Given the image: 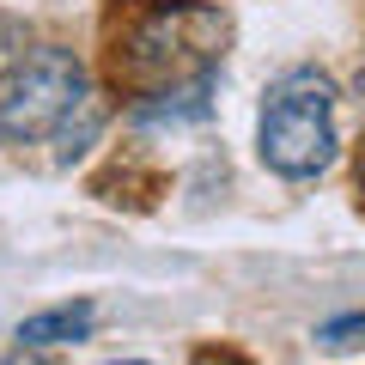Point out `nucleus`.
Masks as SVG:
<instances>
[{
    "label": "nucleus",
    "mask_w": 365,
    "mask_h": 365,
    "mask_svg": "<svg viewBox=\"0 0 365 365\" xmlns=\"http://www.w3.org/2000/svg\"><path fill=\"white\" fill-rule=\"evenodd\" d=\"M225 43H232V25H225L220 6H201V0H153V6L122 19L116 43H110V79L128 98H140V104L177 98V91L213 79Z\"/></svg>",
    "instance_id": "1"
},
{
    "label": "nucleus",
    "mask_w": 365,
    "mask_h": 365,
    "mask_svg": "<svg viewBox=\"0 0 365 365\" xmlns=\"http://www.w3.org/2000/svg\"><path fill=\"white\" fill-rule=\"evenodd\" d=\"M104 128V104L91 91L86 67L55 43H31L19 67L0 79V140L6 146H55L61 158L86 153Z\"/></svg>",
    "instance_id": "2"
},
{
    "label": "nucleus",
    "mask_w": 365,
    "mask_h": 365,
    "mask_svg": "<svg viewBox=\"0 0 365 365\" xmlns=\"http://www.w3.org/2000/svg\"><path fill=\"white\" fill-rule=\"evenodd\" d=\"M335 158V86L317 67H292L262 104V165L280 177H317Z\"/></svg>",
    "instance_id": "3"
},
{
    "label": "nucleus",
    "mask_w": 365,
    "mask_h": 365,
    "mask_svg": "<svg viewBox=\"0 0 365 365\" xmlns=\"http://www.w3.org/2000/svg\"><path fill=\"white\" fill-rule=\"evenodd\" d=\"M91 335V304H61V311H37L19 323V347H61V341Z\"/></svg>",
    "instance_id": "4"
},
{
    "label": "nucleus",
    "mask_w": 365,
    "mask_h": 365,
    "mask_svg": "<svg viewBox=\"0 0 365 365\" xmlns=\"http://www.w3.org/2000/svg\"><path fill=\"white\" fill-rule=\"evenodd\" d=\"M359 335H365V311H359V317H335V323H323V329H317V341H323L329 353H347Z\"/></svg>",
    "instance_id": "5"
},
{
    "label": "nucleus",
    "mask_w": 365,
    "mask_h": 365,
    "mask_svg": "<svg viewBox=\"0 0 365 365\" xmlns=\"http://www.w3.org/2000/svg\"><path fill=\"white\" fill-rule=\"evenodd\" d=\"M25 49H31V37H25V31H19V25H0V79H6V73L19 67V55H25Z\"/></svg>",
    "instance_id": "6"
},
{
    "label": "nucleus",
    "mask_w": 365,
    "mask_h": 365,
    "mask_svg": "<svg viewBox=\"0 0 365 365\" xmlns=\"http://www.w3.org/2000/svg\"><path fill=\"white\" fill-rule=\"evenodd\" d=\"M110 365H146V359H110Z\"/></svg>",
    "instance_id": "7"
},
{
    "label": "nucleus",
    "mask_w": 365,
    "mask_h": 365,
    "mask_svg": "<svg viewBox=\"0 0 365 365\" xmlns=\"http://www.w3.org/2000/svg\"><path fill=\"white\" fill-rule=\"evenodd\" d=\"M359 189H365V158H359Z\"/></svg>",
    "instance_id": "8"
}]
</instances>
